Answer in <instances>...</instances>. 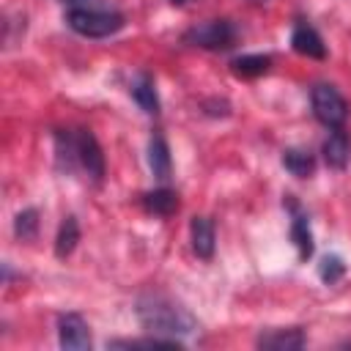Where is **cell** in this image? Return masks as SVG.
<instances>
[{"mask_svg": "<svg viewBox=\"0 0 351 351\" xmlns=\"http://www.w3.org/2000/svg\"><path fill=\"white\" fill-rule=\"evenodd\" d=\"M134 313H137L140 326L154 335L184 337L197 329V321L192 318V313L165 293H143L134 304Z\"/></svg>", "mask_w": 351, "mask_h": 351, "instance_id": "1", "label": "cell"}, {"mask_svg": "<svg viewBox=\"0 0 351 351\" xmlns=\"http://www.w3.org/2000/svg\"><path fill=\"white\" fill-rule=\"evenodd\" d=\"M66 25L85 38H107L123 27V16L104 8H71L66 14Z\"/></svg>", "mask_w": 351, "mask_h": 351, "instance_id": "2", "label": "cell"}, {"mask_svg": "<svg viewBox=\"0 0 351 351\" xmlns=\"http://www.w3.org/2000/svg\"><path fill=\"white\" fill-rule=\"evenodd\" d=\"M313 101V115L326 126V129H340L348 118V101L343 99V93L335 85L318 82L310 93Z\"/></svg>", "mask_w": 351, "mask_h": 351, "instance_id": "3", "label": "cell"}, {"mask_svg": "<svg viewBox=\"0 0 351 351\" xmlns=\"http://www.w3.org/2000/svg\"><path fill=\"white\" fill-rule=\"evenodd\" d=\"M184 41L200 49H230L236 44V27L228 19H208L184 33Z\"/></svg>", "mask_w": 351, "mask_h": 351, "instance_id": "4", "label": "cell"}, {"mask_svg": "<svg viewBox=\"0 0 351 351\" xmlns=\"http://www.w3.org/2000/svg\"><path fill=\"white\" fill-rule=\"evenodd\" d=\"M74 148H77V162L82 165V170L93 181H101L104 178V154H101L96 134L90 129H77L74 132Z\"/></svg>", "mask_w": 351, "mask_h": 351, "instance_id": "5", "label": "cell"}, {"mask_svg": "<svg viewBox=\"0 0 351 351\" xmlns=\"http://www.w3.org/2000/svg\"><path fill=\"white\" fill-rule=\"evenodd\" d=\"M58 343L66 351H85L90 348V332L82 315L77 313H66L58 318Z\"/></svg>", "mask_w": 351, "mask_h": 351, "instance_id": "6", "label": "cell"}, {"mask_svg": "<svg viewBox=\"0 0 351 351\" xmlns=\"http://www.w3.org/2000/svg\"><path fill=\"white\" fill-rule=\"evenodd\" d=\"M291 47L299 52V55H307V58H326V47H324V38L318 36V30L307 22H296L293 25V33H291Z\"/></svg>", "mask_w": 351, "mask_h": 351, "instance_id": "7", "label": "cell"}, {"mask_svg": "<svg viewBox=\"0 0 351 351\" xmlns=\"http://www.w3.org/2000/svg\"><path fill=\"white\" fill-rule=\"evenodd\" d=\"M258 348H269V351H296L307 343L304 332L291 326V329H269L258 335Z\"/></svg>", "mask_w": 351, "mask_h": 351, "instance_id": "8", "label": "cell"}, {"mask_svg": "<svg viewBox=\"0 0 351 351\" xmlns=\"http://www.w3.org/2000/svg\"><path fill=\"white\" fill-rule=\"evenodd\" d=\"M189 241L197 258L208 261L214 255V225L208 217H192L189 222Z\"/></svg>", "mask_w": 351, "mask_h": 351, "instance_id": "9", "label": "cell"}, {"mask_svg": "<svg viewBox=\"0 0 351 351\" xmlns=\"http://www.w3.org/2000/svg\"><path fill=\"white\" fill-rule=\"evenodd\" d=\"M321 151H324V159H326V165L332 170H343L348 165V159H351V145H348V137H346L343 129H332L329 137L324 140Z\"/></svg>", "mask_w": 351, "mask_h": 351, "instance_id": "10", "label": "cell"}, {"mask_svg": "<svg viewBox=\"0 0 351 351\" xmlns=\"http://www.w3.org/2000/svg\"><path fill=\"white\" fill-rule=\"evenodd\" d=\"M288 206H291V211H293V219H291V239H293V244H296V250H299V258L307 261V258L313 255L310 222H307V217L299 211V206H296L293 200H288Z\"/></svg>", "mask_w": 351, "mask_h": 351, "instance_id": "11", "label": "cell"}, {"mask_svg": "<svg viewBox=\"0 0 351 351\" xmlns=\"http://www.w3.org/2000/svg\"><path fill=\"white\" fill-rule=\"evenodd\" d=\"M148 167H151L154 178H159V181L170 178V148L162 134H154L148 143Z\"/></svg>", "mask_w": 351, "mask_h": 351, "instance_id": "12", "label": "cell"}, {"mask_svg": "<svg viewBox=\"0 0 351 351\" xmlns=\"http://www.w3.org/2000/svg\"><path fill=\"white\" fill-rule=\"evenodd\" d=\"M132 99L140 104V110H145L148 115H156L159 112V96H156V88H154V80L148 74H140L134 82H132Z\"/></svg>", "mask_w": 351, "mask_h": 351, "instance_id": "13", "label": "cell"}, {"mask_svg": "<svg viewBox=\"0 0 351 351\" xmlns=\"http://www.w3.org/2000/svg\"><path fill=\"white\" fill-rule=\"evenodd\" d=\"M143 206L145 211L156 214V217H170L176 208H178V197L173 189L162 186V189H154V192H145L143 195Z\"/></svg>", "mask_w": 351, "mask_h": 351, "instance_id": "14", "label": "cell"}, {"mask_svg": "<svg viewBox=\"0 0 351 351\" xmlns=\"http://www.w3.org/2000/svg\"><path fill=\"white\" fill-rule=\"evenodd\" d=\"M282 165H285V170H288L291 176H296V178H307V176H313V170H315L313 154H310V151H299V148L282 151Z\"/></svg>", "mask_w": 351, "mask_h": 351, "instance_id": "15", "label": "cell"}, {"mask_svg": "<svg viewBox=\"0 0 351 351\" xmlns=\"http://www.w3.org/2000/svg\"><path fill=\"white\" fill-rule=\"evenodd\" d=\"M77 241H80V225H77V219L69 214V217H63L60 230H58V236H55V255H58V258L71 255L74 247H77Z\"/></svg>", "mask_w": 351, "mask_h": 351, "instance_id": "16", "label": "cell"}, {"mask_svg": "<svg viewBox=\"0 0 351 351\" xmlns=\"http://www.w3.org/2000/svg\"><path fill=\"white\" fill-rule=\"evenodd\" d=\"M230 66H233V74H239V77H261L269 71L271 58L269 55H241Z\"/></svg>", "mask_w": 351, "mask_h": 351, "instance_id": "17", "label": "cell"}, {"mask_svg": "<svg viewBox=\"0 0 351 351\" xmlns=\"http://www.w3.org/2000/svg\"><path fill=\"white\" fill-rule=\"evenodd\" d=\"M110 348H184L178 337H137V340H112Z\"/></svg>", "mask_w": 351, "mask_h": 351, "instance_id": "18", "label": "cell"}, {"mask_svg": "<svg viewBox=\"0 0 351 351\" xmlns=\"http://www.w3.org/2000/svg\"><path fill=\"white\" fill-rule=\"evenodd\" d=\"M36 230H38V211H36V208L19 211L16 219H14V233H16L22 241H27V239L36 236Z\"/></svg>", "mask_w": 351, "mask_h": 351, "instance_id": "19", "label": "cell"}, {"mask_svg": "<svg viewBox=\"0 0 351 351\" xmlns=\"http://www.w3.org/2000/svg\"><path fill=\"white\" fill-rule=\"evenodd\" d=\"M343 271H346V263H343L340 255H326L318 266V274H321L324 282H337L343 277Z\"/></svg>", "mask_w": 351, "mask_h": 351, "instance_id": "20", "label": "cell"}, {"mask_svg": "<svg viewBox=\"0 0 351 351\" xmlns=\"http://www.w3.org/2000/svg\"><path fill=\"white\" fill-rule=\"evenodd\" d=\"M170 3H176V5H181V3H186V0H170Z\"/></svg>", "mask_w": 351, "mask_h": 351, "instance_id": "21", "label": "cell"}, {"mask_svg": "<svg viewBox=\"0 0 351 351\" xmlns=\"http://www.w3.org/2000/svg\"><path fill=\"white\" fill-rule=\"evenodd\" d=\"M255 3H263V0H255Z\"/></svg>", "mask_w": 351, "mask_h": 351, "instance_id": "22", "label": "cell"}]
</instances>
